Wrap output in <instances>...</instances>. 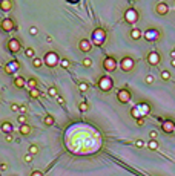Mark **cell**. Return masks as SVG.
Segmentation results:
<instances>
[{
    "label": "cell",
    "instance_id": "obj_42",
    "mask_svg": "<svg viewBox=\"0 0 175 176\" xmlns=\"http://www.w3.org/2000/svg\"><path fill=\"white\" fill-rule=\"evenodd\" d=\"M135 145H137L138 148H141V147H144V142H143L141 139H137V141H135Z\"/></svg>",
    "mask_w": 175,
    "mask_h": 176
},
{
    "label": "cell",
    "instance_id": "obj_16",
    "mask_svg": "<svg viewBox=\"0 0 175 176\" xmlns=\"http://www.w3.org/2000/svg\"><path fill=\"white\" fill-rule=\"evenodd\" d=\"M0 129H2V132H3L5 135H9V133L14 130V125H12V122H9V121H3L2 124H0Z\"/></svg>",
    "mask_w": 175,
    "mask_h": 176
},
{
    "label": "cell",
    "instance_id": "obj_21",
    "mask_svg": "<svg viewBox=\"0 0 175 176\" xmlns=\"http://www.w3.org/2000/svg\"><path fill=\"white\" fill-rule=\"evenodd\" d=\"M129 35H131V38H134V40H138V38H141L143 32H141V31H140L138 28H134V29H131Z\"/></svg>",
    "mask_w": 175,
    "mask_h": 176
},
{
    "label": "cell",
    "instance_id": "obj_22",
    "mask_svg": "<svg viewBox=\"0 0 175 176\" xmlns=\"http://www.w3.org/2000/svg\"><path fill=\"white\" fill-rule=\"evenodd\" d=\"M131 115H132V118H135V119L143 118V115H141V112H140L138 106H135V107H132V109H131Z\"/></svg>",
    "mask_w": 175,
    "mask_h": 176
},
{
    "label": "cell",
    "instance_id": "obj_1",
    "mask_svg": "<svg viewBox=\"0 0 175 176\" xmlns=\"http://www.w3.org/2000/svg\"><path fill=\"white\" fill-rule=\"evenodd\" d=\"M106 41V31L103 28H95L91 35V43L95 46H102Z\"/></svg>",
    "mask_w": 175,
    "mask_h": 176
},
{
    "label": "cell",
    "instance_id": "obj_11",
    "mask_svg": "<svg viewBox=\"0 0 175 176\" xmlns=\"http://www.w3.org/2000/svg\"><path fill=\"white\" fill-rule=\"evenodd\" d=\"M161 130H163L164 133H172V132L175 130V121H172V119H164V121H161Z\"/></svg>",
    "mask_w": 175,
    "mask_h": 176
},
{
    "label": "cell",
    "instance_id": "obj_38",
    "mask_svg": "<svg viewBox=\"0 0 175 176\" xmlns=\"http://www.w3.org/2000/svg\"><path fill=\"white\" fill-rule=\"evenodd\" d=\"M29 34H31V35H37V34H39V29H37L35 26H31V28H29Z\"/></svg>",
    "mask_w": 175,
    "mask_h": 176
},
{
    "label": "cell",
    "instance_id": "obj_18",
    "mask_svg": "<svg viewBox=\"0 0 175 176\" xmlns=\"http://www.w3.org/2000/svg\"><path fill=\"white\" fill-rule=\"evenodd\" d=\"M19 132H20V135H23V136H28V135H31L32 127H31L29 124H22L20 129H19Z\"/></svg>",
    "mask_w": 175,
    "mask_h": 176
},
{
    "label": "cell",
    "instance_id": "obj_14",
    "mask_svg": "<svg viewBox=\"0 0 175 176\" xmlns=\"http://www.w3.org/2000/svg\"><path fill=\"white\" fill-rule=\"evenodd\" d=\"M79 49L82 52H89L91 49H92V43H91V40H88V38H82L80 41H79Z\"/></svg>",
    "mask_w": 175,
    "mask_h": 176
},
{
    "label": "cell",
    "instance_id": "obj_3",
    "mask_svg": "<svg viewBox=\"0 0 175 176\" xmlns=\"http://www.w3.org/2000/svg\"><path fill=\"white\" fill-rule=\"evenodd\" d=\"M43 63L48 66V67H56L59 63H60V58L57 55V52L51 51V52H46L45 58H43Z\"/></svg>",
    "mask_w": 175,
    "mask_h": 176
},
{
    "label": "cell",
    "instance_id": "obj_26",
    "mask_svg": "<svg viewBox=\"0 0 175 176\" xmlns=\"http://www.w3.org/2000/svg\"><path fill=\"white\" fill-rule=\"evenodd\" d=\"M43 122H45L46 125H54V122H56V121H54V118H52L51 115H46V116H45V119H43Z\"/></svg>",
    "mask_w": 175,
    "mask_h": 176
},
{
    "label": "cell",
    "instance_id": "obj_23",
    "mask_svg": "<svg viewBox=\"0 0 175 176\" xmlns=\"http://www.w3.org/2000/svg\"><path fill=\"white\" fill-rule=\"evenodd\" d=\"M146 147L151 148V150H157V148H158V141H157V139H151V141L147 142Z\"/></svg>",
    "mask_w": 175,
    "mask_h": 176
},
{
    "label": "cell",
    "instance_id": "obj_33",
    "mask_svg": "<svg viewBox=\"0 0 175 176\" xmlns=\"http://www.w3.org/2000/svg\"><path fill=\"white\" fill-rule=\"evenodd\" d=\"M88 109H89V104H88L86 101H82V103L79 104V110H80V112H86Z\"/></svg>",
    "mask_w": 175,
    "mask_h": 176
},
{
    "label": "cell",
    "instance_id": "obj_2",
    "mask_svg": "<svg viewBox=\"0 0 175 176\" xmlns=\"http://www.w3.org/2000/svg\"><path fill=\"white\" fill-rule=\"evenodd\" d=\"M98 87L100 90H103V92H109L112 87H114V80L112 77H109V75H102V77L98 78Z\"/></svg>",
    "mask_w": 175,
    "mask_h": 176
},
{
    "label": "cell",
    "instance_id": "obj_45",
    "mask_svg": "<svg viewBox=\"0 0 175 176\" xmlns=\"http://www.w3.org/2000/svg\"><path fill=\"white\" fill-rule=\"evenodd\" d=\"M137 122H138V125H140V127H141V125H144V119H143V118L137 119Z\"/></svg>",
    "mask_w": 175,
    "mask_h": 176
},
{
    "label": "cell",
    "instance_id": "obj_40",
    "mask_svg": "<svg viewBox=\"0 0 175 176\" xmlns=\"http://www.w3.org/2000/svg\"><path fill=\"white\" fill-rule=\"evenodd\" d=\"M26 106H20V109H19V112H20V115H26Z\"/></svg>",
    "mask_w": 175,
    "mask_h": 176
},
{
    "label": "cell",
    "instance_id": "obj_31",
    "mask_svg": "<svg viewBox=\"0 0 175 176\" xmlns=\"http://www.w3.org/2000/svg\"><path fill=\"white\" fill-rule=\"evenodd\" d=\"M29 96L34 98V99L39 98V96H40V90H39V87H37V89H31V90H29Z\"/></svg>",
    "mask_w": 175,
    "mask_h": 176
},
{
    "label": "cell",
    "instance_id": "obj_44",
    "mask_svg": "<svg viewBox=\"0 0 175 176\" xmlns=\"http://www.w3.org/2000/svg\"><path fill=\"white\" fill-rule=\"evenodd\" d=\"M19 109H20V106H19V104H15V103H14V104H11V110L19 112Z\"/></svg>",
    "mask_w": 175,
    "mask_h": 176
},
{
    "label": "cell",
    "instance_id": "obj_36",
    "mask_svg": "<svg viewBox=\"0 0 175 176\" xmlns=\"http://www.w3.org/2000/svg\"><path fill=\"white\" fill-rule=\"evenodd\" d=\"M83 66L85 67H91L92 66V60L91 58H83Z\"/></svg>",
    "mask_w": 175,
    "mask_h": 176
},
{
    "label": "cell",
    "instance_id": "obj_24",
    "mask_svg": "<svg viewBox=\"0 0 175 176\" xmlns=\"http://www.w3.org/2000/svg\"><path fill=\"white\" fill-rule=\"evenodd\" d=\"M88 89H89V84H88L86 81H80V83H79V90H80L82 93L88 92Z\"/></svg>",
    "mask_w": 175,
    "mask_h": 176
},
{
    "label": "cell",
    "instance_id": "obj_4",
    "mask_svg": "<svg viewBox=\"0 0 175 176\" xmlns=\"http://www.w3.org/2000/svg\"><path fill=\"white\" fill-rule=\"evenodd\" d=\"M124 21L126 23H129V24H134V23H137L138 21V18H140V14H138V11L137 9H134V8H129V9H126L124 11Z\"/></svg>",
    "mask_w": 175,
    "mask_h": 176
},
{
    "label": "cell",
    "instance_id": "obj_5",
    "mask_svg": "<svg viewBox=\"0 0 175 176\" xmlns=\"http://www.w3.org/2000/svg\"><path fill=\"white\" fill-rule=\"evenodd\" d=\"M118 63H120V69L123 72H131L134 69V66H135V61H134L132 57H123Z\"/></svg>",
    "mask_w": 175,
    "mask_h": 176
},
{
    "label": "cell",
    "instance_id": "obj_49",
    "mask_svg": "<svg viewBox=\"0 0 175 176\" xmlns=\"http://www.w3.org/2000/svg\"><path fill=\"white\" fill-rule=\"evenodd\" d=\"M170 66H172V67H175V58H172V60H170Z\"/></svg>",
    "mask_w": 175,
    "mask_h": 176
},
{
    "label": "cell",
    "instance_id": "obj_34",
    "mask_svg": "<svg viewBox=\"0 0 175 176\" xmlns=\"http://www.w3.org/2000/svg\"><path fill=\"white\" fill-rule=\"evenodd\" d=\"M48 95H49V96H57V87L51 86V87L48 89Z\"/></svg>",
    "mask_w": 175,
    "mask_h": 176
},
{
    "label": "cell",
    "instance_id": "obj_50",
    "mask_svg": "<svg viewBox=\"0 0 175 176\" xmlns=\"http://www.w3.org/2000/svg\"><path fill=\"white\" fill-rule=\"evenodd\" d=\"M173 52H175V46H173Z\"/></svg>",
    "mask_w": 175,
    "mask_h": 176
},
{
    "label": "cell",
    "instance_id": "obj_41",
    "mask_svg": "<svg viewBox=\"0 0 175 176\" xmlns=\"http://www.w3.org/2000/svg\"><path fill=\"white\" fill-rule=\"evenodd\" d=\"M23 159H25V162H28V164H29V162L32 161V155H29V153H28V155H25Z\"/></svg>",
    "mask_w": 175,
    "mask_h": 176
},
{
    "label": "cell",
    "instance_id": "obj_8",
    "mask_svg": "<svg viewBox=\"0 0 175 176\" xmlns=\"http://www.w3.org/2000/svg\"><path fill=\"white\" fill-rule=\"evenodd\" d=\"M143 37H144L147 41H157V40L161 37V32H160L158 29H155V28H151V29H147V31L143 34Z\"/></svg>",
    "mask_w": 175,
    "mask_h": 176
},
{
    "label": "cell",
    "instance_id": "obj_17",
    "mask_svg": "<svg viewBox=\"0 0 175 176\" xmlns=\"http://www.w3.org/2000/svg\"><path fill=\"white\" fill-rule=\"evenodd\" d=\"M12 8H14V3L11 2V0H2V2H0V9L5 11V12L11 11Z\"/></svg>",
    "mask_w": 175,
    "mask_h": 176
},
{
    "label": "cell",
    "instance_id": "obj_43",
    "mask_svg": "<svg viewBox=\"0 0 175 176\" xmlns=\"http://www.w3.org/2000/svg\"><path fill=\"white\" fill-rule=\"evenodd\" d=\"M149 136H151V138H152V139H155V138H157V136H158V132H157V130H152V132H151V133H149Z\"/></svg>",
    "mask_w": 175,
    "mask_h": 176
},
{
    "label": "cell",
    "instance_id": "obj_35",
    "mask_svg": "<svg viewBox=\"0 0 175 176\" xmlns=\"http://www.w3.org/2000/svg\"><path fill=\"white\" fill-rule=\"evenodd\" d=\"M17 122H20V125H22V124H28V119H26V115H20V116L17 118Z\"/></svg>",
    "mask_w": 175,
    "mask_h": 176
},
{
    "label": "cell",
    "instance_id": "obj_28",
    "mask_svg": "<svg viewBox=\"0 0 175 176\" xmlns=\"http://www.w3.org/2000/svg\"><path fill=\"white\" fill-rule=\"evenodd\" d=\"M32 66H34V67H37V69H39V67H42V66H43V60H42V58H35V57H34V58H32Z\"/></svg>",
    "mask_w": 175,
    "mask_h": 176
},
{
    "label": "cell",
    "instance_id": "obj_10",
    "mask_svg": "<svg viewBox=\"0 0 175 176\" xmlns=\"http://www.w3.org/2000/svg\"><path fill=\"white\" fill-rule=\"evenodd\" d=\"M146 58H147V63H149V64H152V66H157V64L161 61V55H160L157 51H151V52L147 54Z\"/></svg>",
    "mask_w": 175,
    "mask_h": 176
},
{
    "label": "cell",
    "instance_id": "obj_6",
    "mask_svg": "<svg viewBox=\"0 0 175 176\" xmlns=\"http://www.w3.org/2000/svg\"><path fill=\"white\" fill-rule=\"evenodd\" d=\"M103 67L106 72H114L118 67V61L115 60V57H106L103 60Z\"/></svg>",
    "mask_w": 175,
    "mask_h": 176
},
{
    "label": "cell",
    "instance_id": "obj_25",
    "mask_svg": "<svg viewBox=\"0 0 175 176\" xmlns=\"http://www.w3.org/2000/svg\"><path fill=\"white\" fill-rule=\"evenodd\" d=\"M26 86H28L29 89H37V80H35V78H29V80L26 81Z\"/></svg>",
    "mask_w": 175,
    "mask_h": 176
},
{
    "label": "cell",
    "instance_id": "obj_15",
    "mask_svg": "<svg viewBox=\"0 0 175 176\" xmlns=\"http://www.w3.org/2000/svg\"><path fill=\"white\" fill-rule=\"evenodd\" d=\"M155 11H157V14H160V15H166L167 11H169V6H167L166 2H158V3L155 5Z\"/></svg>",
    "mask_w": 175,
    "mask_h": 176
},
{
    "label": "cell",
    "instance_id": "obj_13",
    "mask_svg": "<svg viewBox=\"0 0 175 176\" xmlns=\"http://www.w3.org/2000/svg\"><path fill=\"white\" fill-rule=\"evenodd\" d=\"M20 69V63L17 61V60H12V61H9V63H6L5 64V72L6 73H14V72H17Z\"/></svg>",
    "mask_w": 175,
    "mask_h": 176
},
{
    "label": "cell",
    "instance_id": "obj_39",
    "mask_svg": "<svg viewBox=\"0 0 175 176\" xmlns=\"http://www.w3.org/2000/svg\"><path fill=\"white\" fill-rule=\"evenodd\" d=\"M29 176H43V171H40V170H32Z\"/></svg>",
    "mask_w": 175,
    "mask_h": 176
},
{
    "label": "cell",
    "instance_id": "obj_29",
    "mask_svg": "<svg viewBox=\"0 0 175 176\" xmlns=\"http://www.w3.org/2000/svg\"><path fill=\"white\" fill-rule=\"evenodd\" d=\"M34 54L35 51L32 47H26V51H25V57H28V58H34Z\"/></svg>",
    "mask_w": 175,
    "mask_h": 176
},
{
    "label": "cell",
    "instance_id": "obj_48",
    "mask_svg": "<svg viewBox=\"0 0 175 176\" xmlns=\"http://www.w3.org/2000/svg\"><path fill=\"white\" fill-rule=\"evenodd\" d=\"M0 168H2V170H6V168H8V164H0Z\"/></svg>",
    "mask_w": 175,
    "mask_h": 176
},
{
    "label": "cell",
    "instance_id": "obj_47",
    "mask_svg": "<svg viewBox=\"0 0 175 176\" xmlns=\"http://www.w3.org/2000/svg\"><path fill=\"white\" fill-rule=\"evenodd\" d=\"M5 139H6L8 142H11V141H12V136H11V135H6V136H5Z\"/></svg>",
    "mask_w": 175,
    "mask_h": 176
},
{
    "label": "cell",
    "instance_id": "obj_32",
    "mask_svg": "<svg viewBox=\"0 0 175 176\" xmlns=\"http://www.w3.org/2000/svg\"><path fill=\"white\" fill-rule=\"evenodd\" d=\"M161 80L163 81H169L170 80V72L169 70H163L161 72Z\"/></svg>",
    "mask_w": 175,
    "mask_h": 176
},
{
    "label": "cell",
    "instance_id": "obj_46",
    "mask_svg": "<svg viewBox=\"0 0 175 176\" xmlns=\"http://www.w3.org/2000/svg\"><path fill=\"white\" fill-rule=\"evenodd\" d=\"M57 101H59L60 106H65V99H63V98H57Z\"/></svg>",
    "mask_w": 175,
    "mask_h": 176
},
{
    "label": "cell",
    "instance_id": "obj_37",
    "mask_svg": "<svg viewBox=\"0 0 175 176\" xmlns=\"http://www.w3.org/2000/svg\"><path fill=\"white\" fill-rule=\"evenodd\" d=\"M144 81H146L147 84H152V83H154V77H152V75H151V73H149V75H147V77L144 78Z\"/></svg>",
    "mask_w": 175,
    "mask_h": 176
},
{
    "label": "cell",
    "instance_id": "obj_12",
    "mask_svg": "<svg viewBox=\"0 0 175 176\" xmlns=\"http://www.w3.org/2000/svg\"><path fill=\"white\" fill-rule=\"evenodd\" d=\"M8 49H9L12 54H17L20 49H22V43H20V40H19V38H11V40L8 41Z\"/></svg>",
    "mask_w": 175,
    "mask_h": 176
},
{
    "label": "cell",
    "instance_id": "obj_19",
    "mask_svg": "<svg viewBox=\"0 0 175 176\" xmlns=\"http://www.w3.org/2000/svg\"><path fill=\"white\" fill-rule=\"evenodd\" d=\"M14 86L17 89H23L25 86H26V80H25L23 77H15L14 78Z\"/></svg>",
    "mask_w": 175,
    "mask_h": 176
},
{
    "label": "cell",
    "instance_id": "obj_7",
    "mask_svg": "<svg viewBox=\"0 0 175 176\" xmlns=\"http://www.w3.org/2000/svg\"><path fill=\"white\" fill-rule=\"evenodd\" d=\"M0 29H2L3 32H11L15 29V21L12 18H3L0 20Z\"/></svg>",
    "mask_w": 175,
    "mask_h": 176
},
{
    "label": "cell",
    "instance_id": "obj_30",
    "mask_svg": "<svg viewBox=\"0 0 175 176\" xmlns=\"http://www.w3.org/2000/svg\"><path fill=\"white\" fill-rule=\"evenodd\" d=\"M63 69H68V67H71V61L68 60V58H63V60H60V63H59Z\"/></svg>",
    "mask_w": 175,
    "mask_h": 176
},
{
    "label": "cell",
    "instance_id": "obj_27",
    "mask_svg": "<svg viewBox=\"0 0 175 176\" xmlns=\"http://www.w3.org/2000/svg\"><path fill=\"white\" fill-rule=\"evenodd\" d=\"M39 152H40L39 145H35V144L29 145V155H39Z\"/></svg>",
    "mask_w": 175,
    "mask_h": 176
},
{
    "label": "cell",
    "instance_id": "obj_9",
    "mask_svg": "<svg viewBox=\"0 0 175 176\" xmlns=\"http://www.w3.org/2000/svg\"><path fill=\"white\" fill-rule=\"evenodd\" d=\"M117 98H118V101L121 103V104H126V103H129L131 101V92H129V89H120L118 92H117Z\"/></svg>",
    "mask_w": 175,
    "mask_h": 176
},
{
    "label": "cell",
    "instance_id": "obj_20",
    "mask_svg": "<svg viewBox=\"0 0 175 176\" xmlns=\"http://www.w3.org/2000/svg\"><path fill=\"white\" fill-rule=\"evenodd\" d=\"M138 109H140V112H141L143 116L144 115H149V112H151V106H149L147 103H140L138 104Z\"/></svg>",
    "mask_w": 175,
    "mask_h": 176
}]
</instances>
